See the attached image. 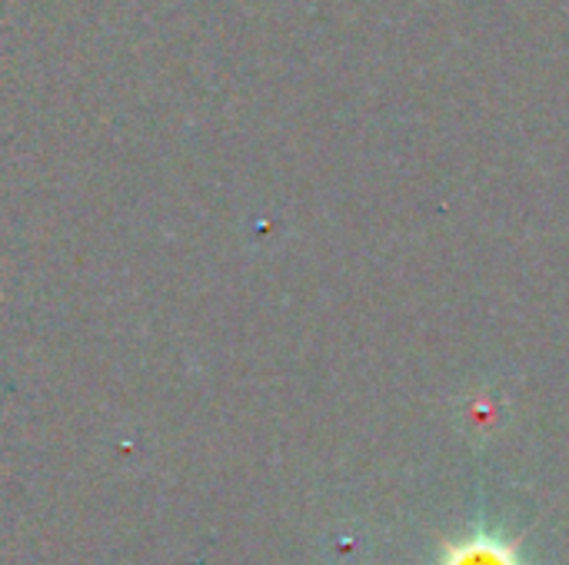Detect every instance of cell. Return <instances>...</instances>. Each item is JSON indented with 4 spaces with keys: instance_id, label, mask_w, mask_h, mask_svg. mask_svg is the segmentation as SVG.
<instances>
[{
    "instance_id": "cell-1",
    "label": "cell",
    "mask_w": 569,
    "mask_h": 565,
    "mask_svg": "<svg viewBox=\"0 0 569 565\" xmlns=\"http://www.w3.org/2000/svg\"><path fill=\"white\" fill-rule=\"evenodd\" d=\"M430 565H533L523 553V543L490 523L487 513L477 516L470 529L453 539H443Z\"/></svg>"
}]
</instances>
